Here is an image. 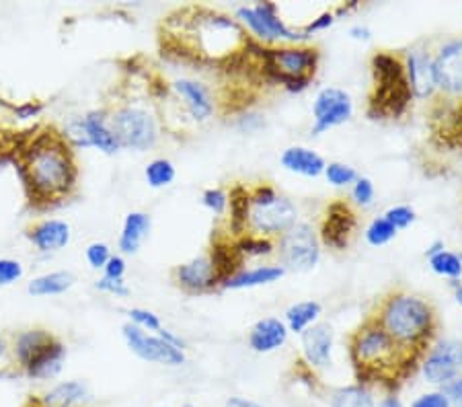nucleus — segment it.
<instances>
[{
  "mask_svg": "<svg viewBox=\"0 0 462 407\" xmlns=\"http://www.w3.org/2000/svg\"><path fill=\"white\" fill-rule=\"evenodd\" d=\"M171 87H173L177 97L183 101L185 109L189 111L193 120L196 122L210 120L216 109V103H214L212 91L204 83H199V80H193V79H179Z\"/></svg>",
  "mask_w": 462,
  "mask_h": 407,
  "instance_id": "obj_18",
  "label": "nucleus"
},
{
  "mask_svg": "<svg viewBox=\"0 0 462 407\" xmlns=\"http://www.w3.org/2000/svg\"><path fill=\"white\" fill-rule=\"evenodd\" d=\"M62 136L66 138V143L74 148V151H77V148H91L83 117H72V120L64 125Z\"/></svg>",
  "mask_w": 462,
  "mask_h": 407,
  "instance_id": "obj_36",
  "label": "nucleus"
},
{
  "mask_svg": "<svg viewBox=\"0 0 462 407\" xmlns=\"http://www.w3.org/2000/svg\"><path fill=\"white\" fill-rule=\"evenodd\" d=\"M442 393L448 399L450 405L462 407V376H457L454 381L442 384Z\"/></svg>",
  "mask_w": 462,
  "mask_h": 407,
  "instance_id": "obj_48",
  "label": "nucleus"
},
{
  "mask_svg": "<svg viewBox=\"0 0 462 407\" xmlns=\"http://www.w3.org/2000/svg\"><path fill=\"white\" fill-rule=\"evenodd\" d=\"M233 241H235V249L238 251V255H241L243 259L273 254V241L270 239V236L247 233L243 236H236V239H233Z\"/></svg>",
  "mask_w": 462,
  "mask_h": 407,
  "instance_id": "obj_32",
  "label": "nucleus"
},
{
  "mask_svg": "<svg viewBox=\"0 0 462 407\" xmlns=\"http://www.w3.org/2000/svg\"><path fill=\"white\" fill-rule=\"evenodd\" d=\"M397 228H394L384 217L374 218L366 228V241L372 247H383L386 243H391L397 236Z\"/></svg>",
  "mask_w": 462,
  "mask_h": 407,
  "instance_id": "obj_34",
  "label": "nucleus"
},
{
  "mask_svg": "<svg viewBox=\"0 0 462 407\" xmlns=\"http://www.w3.org/2000/svg\"><path fill=\"white\" fill-rule=\"evenodd\" d=\"M302 336V360L312 370H323L333 362V328L329 323L310 325Z\"/></svg>",
  "mask_w": 462,
  "mask_h": 407,
  "instance_id": "obj_16",
  "label": "nucleus"
},
{
  "mask_svg": "<svg viewBox=\"0 0 462 407\" xmlns=\"http://www.w3.org/2000/svg\"><path fill=\"white\" fill-rule=\"evenodd\" d=\"M378 407H403V403H401V399L397 395H389L380 402Z\"/></svg>",
  "mask_w": 462,
  "mask_h": 407,
  "instance_id": "obj_52",
  "label": "nucleus"
},
{
  "mask_svg": "<svg viewBox=\"0 0 462 407\" xmlns=\"http://www.w3.org/2000/svg\"><path fill=\"white\" fill-rule=\"evenodd\" d=\"M144 177L152 190H162L175 181L177 169L169 159H154L146 165Z\"/></svg>",
  "mask_w": 462,
  "mask_h": 407,
  "instance_id": "obj_31",
  "label": "nucleus"
},
{
  "mask_svg": "<svg viewBox=\"0 0 462 407\" xmlns=\"http://www.w3.org/2000/svg\"><path fill=\"white\" fill-rule=\"evenodd\" d=\"M405 77L407 85L411 88L413 99L426 101L438 91L436 72H434V58L428 51L413 50L405 58Z\"/></svg>",
  "mask_w": 462,
  "mask_h": 407,
  "instance_id": "obj_15",
  "label": "nucleus"
},
{
  "mask_svg": "<svg viewBox=\"0 0 462 407\" xmlns=\"http://www.w3.org/2000/svg\"><path fill=\"white\" fill-rule=\"evenodd\" d=\"M288 328L284 321L267 317L253 325L249 331V347L257 354H270L280 350L288 339Z\"/></svg>",
  "mask_w": 462,
  "mask_h": 407,
  "instance_id": "obj_22",
  "label": "nucleus"
},
{
  "mask_svg": "<svg viewBox=\"0 0 462 407\" xmlns=\"http://www.w3.org/2000/svg\"><path fill=\"white\" fill-rule=\"evenodd\" d=\"M25 236L40 254H58L70 243L72 228L64 220L43 218L27 227Z\"/></svg>",
  "mask_w": 462,
  "mask_h": 407,
  "instance_id": "obj_17",
  "label": "nucleus"
},
{
  "mask_svg": "<svg viewBox=\"0 0 462 407\" xmlns=\"http://www.w3.org/2000/svg\"><path fill=\"white\" fill-rule=\"evenodd\" d=\"M374 196H376V190H374V183L368 177H357L354 188H352V198L357 206H362V208H368L374 202Z\"/></svg>",
  "mask_w": 462,
  "mask_h": 407,
  "instance_id": "obj_38",
  "label": "nucleus"
},
{
  "mask_svg": "<svg viewBox=\"0 0 462 407\" xmlns=\"http://www.w3.org/2000/svg\"><path fill=\"white\" fill-rule=\"evenodd\" d=\"M383 217L391 222V225L401 231V228L411 227L415 222V210L411 206H393V208L386 210Z\"/></svg>",
  "mask_w": 462,
  "mask_h": 407,
  "instance_id": "obj_40",
  "label": "nucleus"
},
{
  "mask_svg": "<svg viewBox=\"0 0 462 407\" xmlns=\"http://www.w3.org/2000/svg\"><path fill=\"white\" fill-rule=\"evenodd\" d=\"M286 268L284 265H257V268L241 270L235 273L233 278L222 288H230V291H243V288H255L263 284L278 282L280 278H284Z\"/></svg>",
  "mask_w": 462,
  "mask_h": 407,
  "instance_id": "obj_26",
  "label": "nucleus"
},
{
  "mask_svg": "<svg viewBox=\"0 0 462 407\" xmlns=\"http://www.w3.org/2000/svg\"><path fill=\"white\" fill-rule=\"evenodd\" d=\"M335 13H323L320 14V17H317V19H312V23H309L307 27L302 29V33L304 35H309V37H312V33H319V32H325V29H329L333 23H335Z\"/></svg>",
  "mask_w": 462,
  "mask_h": 407,
  "instance_id": "obj_45",
  "label": "nucleus"
},
{
  "mask_svg": "<svg viewBox=\"0 0 462 407\" xmlns=\"http://www.w3.org/2000/svg\"><path fill=\"white\" fill-rule=\"evenodd\" d=\"M323 175L335 188H347V185H354L357 177H360L356 169L352 165H346V162H329Z\"/></svg>",
  "mask_w": 462,
  "mask_h": 407,
  "instance_id": "obj_35",
  "label": "nucleus"
},
{
  "mask_svg": "<svg viewBox=\"0 0 462 407\" xmlns=\"http://www.w3.org/2000/svg\"><path fill=\"white\" fill-rule=\"evenodd\" d=\"M23 265L17 259L3 257L0 259V286H11L17 282V280L23 278Z\"/></svg>",
  "mask_w": 462,
  "mask_h": 407,
  "instance_id": "obj_42",
  "label": "nucleus"
},
{
  "mask_svg": "<svg viewBox=\"0 0 462 407\" xmlns=\"http://www.w3.org/2000/svg\"><path fill=\"white\" fill-rule=\"evenodd\" d=\"M125 270H128V265H125V259L122 255H111L107 265L103 268V276L109 278V280H124Z\"/></svg>",
  "mask_w": 462,
  "mask_h": 407,
  "instance_id": "obj_44",
  "label": "nucleus"
},
{
  "mask_svg": "<svg viewBox=\"0 0 462 407\" xmlns=\"http://www.w3.org/2000/svg\"><path fill=\"white\" fill-rule=\"evenodd\" d=\"M331 407H376V403L366 387L352 384V387L335 391L331 395Z\"/></svg>",
  "mask_w": 462,
  "mask_h": 407,
  "instance_id": "obj_30",
  "label": "nucleus"
},
{
  "mask_svg": "<svg viewBox=\"0 0 462 407\" xmlns=\"http://www.w3.org/2000/svg\"><path fill=\"white\" fill-rule=\"evenodd\" d=\"M430 268L436 272L438 276L458 280L462 276V259L452 254V251H439V254L430 257Z\"/></svg>",
  "mask_w": 462,
  "mask_h": 407,
  "instance_id": "obj_33",
  "label": "nucleus"
},
{
  "mask_svg": "<svg viewBox=\"0 0 462 407\" xmlns=\"http://www.w3.org/2000/svg\"><path fill=\"white\" fill-rule=\"evenodd\" d=\"M156 336L165 339V342H167V344H171V346H173V347H177V350H183V352H185V347H188V344H185L183 339L177 336V333L169 331V329H165V328H162L159 333H156Z\"/></svg>",
  "mask_w": 462,
  "mask_h": 407,
  "instance_id": "obj_49",
  "label": "nucleus"
},
{
  "mask_svg": "<svg viewBox=\"0 0 462 407\" xmlns=\"http://www.w3.org/2000/svg\"><path fill=\"white\" fill-rule=\"evenodd\" d=\"M181 407H196V405H191V403H185V405H181Z\"/></svg>",
  "mask_w": 462,
  "mask_h": 407,
  "instance_id": "obj_55",
  "label": "nucleus"
},
{
  "mask_svg": "<svg viewBox=\"0 0 462 407\" xmlns=\"http://www.w3.org/2000/svg\"><path fill=\"white\" fill-rule=\"evenodd\" d=\"M226 407H261V405L245 397H230L226 402Z\"/></svg>",
  "mask_w": 462,
  "mask_h": 407,
  "instance_id": "obj_51",
  "label": "nucleus"
},
{
  "mask_svg": "<svg viewBox=\"0 0 462 407\" xmlns=\"http://www.w3.org/2000/svg\"><path fill=\"white\" fill-rule=\"evenodd\" d=\"M85 257H87V264L91 265L93 270H103L107 265L109 259H111V249H109L107 243L95 241V243H91V245L87 247Z\"/></svg>",
  "mask_w": 462,
  "mask_h": 407,
  "instance_id": "obj_39",
  "label": "nucleus"
},
{
  "mask_svg": "<svg viewBox=\"0 0 462 407\" xmlns=\"http://www.w3.org/2000/svg\"><path fill=\"white\" fill-rule=\"evenodd\" d=\"M354 116V101L339 87L320 88L312 103V117L315 124L310 128V136H320L331 128L346 124Z\"/></svg>",
  "mask_w": 462,
  "mask_h": 407,
  "instance_id": "obj_9",
  "label": "nucleus"
},
{
  "mask_svg": "<svg viewBox=\"0 0 462 407\" xmlns=\"http://www.w3.org/2000/svg\"><path fill=\"white\" fill-rule=\"evenodd\" d=\"M236 19L243 25L249 27L253 33V40L259 43H273V42H288V43H300L310 40L309 35L302 32H294L290 29L284 21L280 19L278 5L275 3H257L255 6H241L236 9Z\"/></svg>",
  "mask_w": 462,
  "mask_h": 407,
  "instance_id": "obj_7",
  "label": "nucleus"
},
{
  "mask_svg": "<svg viewBox=\"0 0 462 407\" xmlns=\"http://www.w3.org/2000/svg\"><path fill=\"white\" fill-rule=\"evenodd\" d=\"M56 339V336L48 329L42 328H33V329H25L14 336L13 346H11V354L14 360V366H17V373H23V368L32 362L37 354H40L43 347L51 344Z\"/></svg>",
  "mask_w": 462,
  "mask_h": 407,
  "instance_id": "obj_20",
  "label": "nucleus"
},
{
  "mask_svg": "<svg viewBox=\"0 0 462 407\" xmlns=\"http://www.w3.org/2000/svg\"><path fill=\"white\" fill-rule=\"evenodd\" d=\"M249 206H251V190L247 185L236 183L228 194V210H230V220H228V231L233 236H243L247 235V218H249Z\"/></svg>",
  "mask_w": 462,
  "mask_h": 407,
  "instance_id": "obj_27",
  "label": "nucleus"
},
{
  "mask_svg": "<svg viewBox=\"0 0 462 407\" xmlns=\"http://www.w3.org/2000/svg\"><path fill=\"white\" fill-rule=\"evenodd\" d=\"M109 114L111 109H106V107L91 109L83 116V122H85V130H87L88 143H91V148H97V151L106 154H116L122 151V146H119L114 130H111L109 125Z\"/></svg>",
  "mask_w": 462,
  "mask_h": 407,
  "instance_id": "obj_19",
  "label": "nucleus"
},
{
  "mask_svg": "<svg viewBox=\"0 0 462 407\" xmlns=\"http://www.w3.org/2000/svg\"><path fill=\"white\" fill-rule=\"evenodd\" d=\"M202 204L208 210H212L214 214L222 217V214L228 210V194L220 188H210L202 194Z\"/></svg>",
  "mask_w": 462,
  "mask_h": 407,
  "instance_id": "obj_41",
  "label": "nucleus"
},
{
  "mask_svg": "<svg viewBox=\"0 0 462 407\" xmlns=\"http://www.w3.org/2000/svg\"><path fill=\"white\" fill-rule=\"evenodd\" d=\"M411 407H452L448 399L442 393V391H436V393H426L420 395L411 403Z\"/></svg>",
  "mask_w": 462,
  "mask_h": 407,
  "instance_id": "obj_46",
  "label": "nucleus"
},
{
  "mask_svg": "<svg viewBox=\"0 0 462 407\" xmlns=\"http://www.w3.org/2000/svg\"><path fill=\"white\" fill-rule=\"evenodd\" d=\"M320 313H323V307H320V302L317 301L296 302V305H292L286 310V328L288 331H294V333L307 331L310 325H315Z\"/></svg>",
  "mask_w": 462,
  "mask_h": 407,
  "instance_id": "obj_29",
  "label": "nucleus"
},
{
  "mask_svg": "<svg viewBox=\"0 0 462 407\" xmlns=\"http://www.w3.org/2000/svg\"><path fill=\"white\" fill-rule=\"evenodd\" d=\"M122 336L125 346H128L132 354H136L140 360L156 362V365L165 366L185 365V352L167 344L165 339L156 336V333H148L136 328L134 323H125L122 328Z\"/></svg>",
  "mask_w": 462,
  "mask_h": 407,
  "instance_id": "obj_10",
  "label": "nucleus"
},
{
  "mask_svg": "<svg viewBox=\"0 0 462 407\" xmlns=\"http://www.w3.org/2000/svg\"><path fill=\"white\" fill-rule=\"evenodd\" d=\"M87 397L88 387L83 381H64L33 399L40 407H79Z\"/></svg>",
  "mask_w": 462,
  "mask_h": 407,
  "instance_id": "obj_25",
  "label": "nucleus"
},
{
  "mask_svg": "<svg viewBox=\"0 0 462 407\" xmlns=\"http://www.w3.org/2000/svg\"><path fill=\"white\" fill-rule=\"evenodd\" d=\"M74 286V276L70 272H48L33 278L27 284V292L32 296H58L70 291Z\"/></svg>",
  "mask_w": 462,
  "mask_h": 407,
  "instance_id": "obj_28",
  "label": "nucleus"
},
{
  "mask_svg": "<svg viewBox=\"0 0 462 407\" xmlns=\"http://www.w3.org/2000/svg\"><path fill=\"white\" fill-rule=\"evenodd\" d=\"M109 125L122 148L144 153L159 140V124L144 107L122 106L109 114Z\"/></svg>",
  "mask_w": 462,
  "mask_h": 407,
  "instance_id": "obj_6",
  "label": "nucleus"
},
{
  "mask_svg": "<svg viewBox=\"0 0 462 407\" xmlns=\"http://www.w3.org/2000/svg\"><path fill=\"white\" fill-rule=\"evenodd\" d=\"M372 87L368 101V117L372 120H399L413 101L407 85L405 64L391 51H376L372 56Z\"/></svg>",
  "mask_w": 462,
  "mask_h": 407,
  "instance_id": "obj_3",
  "label": "nucleus"
},
{
  "mask_svg": "<svg viewBox=\"0 0 462 407\" xmlns=\"http://www.w3.org/2000/svg\"><path fill=\"white\" fill-rule=\"evenodd\" d=\"M349 35H352V40H357V42H368L372 37V32L368 27L364 25H354L352 29H349Z\"/></svg>",
  "mask_w": 462,
  "mask_h": 407,
  "instance_id": "obj_50",
  "label": "nucleus"
},
{
  "mask_svg": "<svg viewBox=\"0 0 462 407\" xmlns=\"http://www.w3.org/2000/svg\"><path fill=\"white\" fill-rule=\"evenodd\" d=\"M446 247H444V241H436V243H431V245L428 247V251H426V257L430 259L431 255H436V254H439V251H444Z\"/></svg>",
  "mask_w": 462,
  "mask_h": 407,
  "instance_id": "obj_53",
  "label": "nucleus"
},
{
  "mask_svg": "<svg viewBox=\"0 0 462 407\" xmlns=\"http://www.w3.org/2000/svg\"><path fill=\"white\" fill-rule=\"evenodd\" d=\"M23 181L27 202L35 210H50L69 202L79 190L77 151L56 125L25 132L13 154Z\"/></svg>",
  "mask_w": 462,
  "mask_h": 407,
  "instance_id": "obj_1",
  "label": "nucleus"
},
{
  "mask_svg": "<svg viewBox=\"0 0 462 407\" xmlns=\"http://www.w3.org/2000/svg\"><path fill=\"white\" fill-rule=\"evenodd\" d=\"M152 231V218L146 212H130L124 220L122 235H119V249L122 254L132 255L144 245L148 235Z\"/></svg>",
  "mask_w": 462,
  "mask_h": 407,
  "instance_id": "obj_24",
  "label": "nucleus"
},
{
  "mask_svg": "<svg viewBox=\"0 0 462 407\" xmlns=\"http://www.w3.org/2000/svg\"><path fill=\"white\" fill-rule=\"evenodd\" d=\"M128 317H130V323L136 325V328L144 329V331H154L159 333L162 329V323L159 319V315H154L152 310L143 309V307H134L128 310Z\"/></svg>",
  "mask_w": 462,
  "mask_h": 407,
  "instance_id": "obj_37",
  "label": "nucleus"
},
{
  "mask_svg": "<svg viewBox=\"0 0 462 407\" xmlns=\"http://www.w3.org/2000/svg\"><path fill=\"white\" fill-rule=\"evenodd\" d=\"M457 302L462 307V284L457 286Z\"/></svg>",
  "mask_w": 462,
  "mask_h": 407,
  "instance_id": "obj_54",
  "label": "nucleus"
},
{
  "mask_svg": "<svg viewBox=\"0 0 462 407\" xmlns=\"http://www.w3.org/2000/svg\"><path fill=\"white\" fill-rule=\"evenodd\" d=\"M97 291L111 294V296H117V299H125V296H130V286L125 284V280H109L106 276H101L99 280L95 282Z\"/></svg>",
  "mask_w": 462,
  "mask_h": 407,
  "instance_id": "obj_43",
  "label": "nucleus"
},
{
  "mask_svg": "<svg viewBox=\"0 0 462 407\" xmlns=\"http://www.w3.org/2000/svg\"><path fill=\"white\" fill-rule=\"evenodd\" d=\"M66 360V346L56 338L23 368V376L33 381H50L62 373Z\"/></svg>",
  "mask_w": 462,
  "mask_h": 407,
  "instance_id": "obj_21",
  "label": "nucleus"
},
{
  "mask_svg": "<svg viewBox=\"0 0 462 407\" xmlns=\"http://www.w3.org/2000/svg\"><path fill=\"white\" fill-rule=\"evenodd\" d=\"M282 167L290 173L302 175V177H319L325 173L327 162L320 157L319 153L312 151V148L307 146H290L282 153L280 157Z\"/></svg>",
  "mask_w": 462,
  "mask_h": 407,
  "instance_id": "obj_23",
  "label": "nucleus"
},
{
  "mask_svg": "<svg viewBox=\"0 0 462 407\" xmlns=\"http://www.w3.org/2000/svg\"><path fill=\"white\" fill-rule=\"evenodd\" d=\"M436 85L446 95H462V40L442 46L434 58Z\"/></svg>",
  "mask_w": 462,
  "mask_h": 407,
  "instance_id": "obj_14",
  "label": "nucleus"
},
{
  "mask_svg": "<svg viewBox=\"0 0 462 407\" xmlns=\"http://www.w3.org/2000/svg\"><path fill=\"white\" fill-rule=\"evenodd\" d=\"M421 373L431 384L450 383L462 373V339H442L431 344L421 362Z\"/></svg>",
  "mask_w": 462,
  "mask_h": 407,
  "instance_id": "obj_11",
  "label": "nucleus"
},
{
  "mask_svg": "<svg viewBox=\"0 0 462 407\" xmlns=\"http://www.w3.org/2000/svg\"><path fill=\"white\" fill-rule=\"evenodd\" d=\"M319 58L317 48L265 46L261 56V77L265 83L284 87L290 93H302L315 79Z\"/></svg>",
  "mask_w": 462,
  "mask_h": 407,
  "instance_id": "obj_4",
  "label": "nucleus"
},
{
  "mask_svg": "<svg viewBox=\"0 0 462 407\" xmlns=\"http://www.w3.org/2000/svg\"><path fill=\"white\" fill-rule=\"evenodd\" d=\"M298 222V208L286 196L270 183H259L251 188V206L247 218V231L251 235L273 236L284 235Z\"/></svg>",
  "mask_w": 462,
  "mask_h": 407,
  "instance_id": "obj_5",
  "label": "nucleus"
},
{
  "mask_svg": "<svg viewBox=\"0 0 462 407\" xmlns=\"http://www.w3.org/2000/svg\"><path fill=\"white\" fill-rule=\"evenodd\" d=\"M14 111V116L19 120H32V117H37L43 111V103L42 101H25L21 106H13L11 107Z\"/></svg>",
  "mask_w": 462,
  "mask_h": 407,
  "instance_id": "obj_47",
  "label": "nucleus"
},
{
  "mask_svg": "<svg viewBox=\"0 0 462 407\" xmlns=\"http://www.w3.org/2000/svg\"><path fill=\"white\" fill-rule=\"evenodd\" d=\"M280 255L284 268L294 272H309L320 259V241L315 228L309 222L296 225L282 235Z\"/></svg>",
  "mask_w": 462,
  "mask_h": 407,
  "instance_id": "obj_8",
  "label": "nucleus"
},
{
  "mask_svg": "<svg viewBox=\"0 0 462 407\" xmlns=\"http://www.w3.org/2000/svg\"><path fill=\"white\" fill-rule=\"evenodd\" d=\"M357 231V214L346 199H335L327 206L323 225H320V241L333 251H346L352 245Z\"/></svg>",
  "mask_w": 462,
  "mask_h": 407,
  "instance_id": "obj_12",
  "label": "nucleus"
},
{
  "mask_svg": "<svg viewBox=\"0 0 462 407\" xmlns=\"http://www.w3.org/2000/svg\"><path fill=\"white\" fill-rule=\"evenodd\" d=\"M173 282L188 294H202L210 292L218 288V278H216V270L208 255L193 257L189 262L179 264L177 268L171 272Z\"/></svg>",
  "mask_w": 462,
  "mask_h": 407,
  "instance_id": "obj_13",
  "label": "nucleus"
},
{
  "mask_svg": "<svg viewBox=\"0 0 462 407\" xmlns=\"http://www.w3.org/2000/svg\"><path fill=\"white\" fill-rule=\"evenodd\" d=\"M401 347L430 350L438 331V315L431 302L417 294L393 292L383 299L372 317Z\"/></svg>",
  "mask_w": 462,
  "mask_h": 407,
  "instance_id": "obj_2",
  "label": "nucleus"
}]
</instances>
